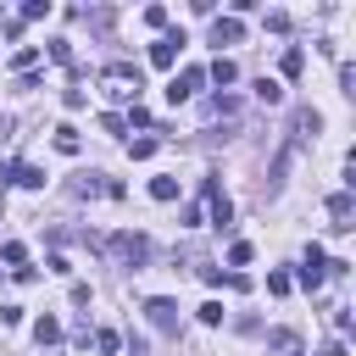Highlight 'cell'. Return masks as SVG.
Here are the masks:
<instances>
[{"label": "cell", "mask_w": 356, "mask_h": 356, "mask_svg": "<svg viewBox=\"0 0 356 356\" xmlns=\"http://www.w3.org/2000/svg\"><path fill=\"white\" fill-rule=\"evenodd\" d=\"M100 250H106L117 267H145V261H150V239H145V234H134V228H128V234H106V239H100Z\"/></svg>", "instance_id": "cell-1"}, {"label": "cell", "mask_w": 356, "mask_h": 356, "mask_svg": "<svg viewBox=\"0 0 356 356\" xmlns=\"http://www.w3.org/2000/svg\"><path fill=\"white\" fill-rule=\"evenodd\" d=\"M317 128H323V117H317L312 106H295V122H289V145H284V150H306V145L317 139Z\"/></svg>", "instance_id": "cell-2"}, {"label": "cell", "mask_w": 356, "mask_h": 356, "mask_svg": "<svg viewBox=\"0 0 356 356\" xmlns=\"http://www.w3.org/2000/svg\"><path fill=\"white\" fill-rule=\"evenodd\" d=\"M67 189H72L78 200H95V195H111V200H117V195H122V184H111L106 172H78V178H72Z\"/></svg>", "instance_id": "cell-3"}, {"label": "cell", "mask_w": 356, "mask_h": 356, "mask_svg": "<svg viewBox=\"0 0 356 356\" xmlns=\"http://www.w3.org/2000/svg\"><path fill=\"white\" fill-rule=\"evenodd\" d=\"M323 278H328V256H323V245H306V256H300V284L317 289Z\"/></svg>", "instance_id": "cell-4"}, {"label": "cell", "mask_w": 356, "mask_h": 356, "mask_svg": "<svg viewBox=\"0 0 356 356\" xmlns=\"http://www.w3.org/2000/svg\"><path fill=\"white\" fill-rule=\"evenodd\" d=\"M200 83H206V67H184V72L167 83V100H172V106H184V100H189Z\"/></svg>", "instance_id": "cell-5"}, {"label": "cell", "mask_w": 356, "mask_h": 356, "mask_svg": "<svg viewBox=\"0 0 356 356\" xmlns=\"http://www.w3.org/2000/svg\"><path fill=\"white\" fill-rule=\"evenodd\" d=\"M328 217H334V228L345 234V228H356L350 217H356V200H350V189H339V195H328Z\"/></svg>", "instance_id": "cell-6"}, {"label": "cell", "mask_w": 356, "mask_h": 356, "mask_svg": "<svg viewBox=\"0 0 356 356\" xmlns=\"http://www.w3.org/2000/svg\"><path fill=\"white\" fill-rule=\"evenodd\" d=\"M145 317H150V323H156V328H161V334H172V328H178V306H172V300H167V295H156V300H150V306H145Z\"/></svg>", "instance_id": "cell-7"}, {"label": "cell", "mask_w": 356, "mask_h": 356, "mask_svg": "<svg viewBox=\"0 0 356 356\" xmlns=\"http://www.w3.org/2000/svg\"><path fill=\"white\" fill-rule=\"evenodd\" d=\"M267 350H273V356H300L306 339H300L295 328H273V334H267Z\"/></svg>", "instance_id": "cell-8"}, {"label": "cell", "mask_w": 356, "mask_h": 356, "mask_svg": "<svg viewBox=\"0 0 356 356\" xmlns=\"http://www.w3.org/2000/svg\"><path fill=\"white\" fill-rule=\"evenodd\" d=\"M239 39H245V22L239 17H217L211 22V44H239Z\"/></svg>", "instance_id": "cell-9"}, {"label": "cell", "mask_w": 356, "mask_h": 356, "mask_svg": "<svg viewBox=\"0 0 356 356\" xmlns=\"http://www.w3.org/2000/svg\"><path fill=\"white\" fill-rule=\"evenodd\" d=\"M178 44H184V33H161V39L150 44V61H156V67H172V61H178Z\"/></svg>", "instance_id": "cell-10"}, {"label": "cell", "mask_w": 356, "mask_h": 356, "mask_svg": "<svg viewBox=\"0 0 356 356\" xmlns=\"http://www.w3.org/2000/svg\"><path fill=\"white\" fill-rule=\"evenodd\" d=\"M106 83H122V89H134V95H139V83H145V78H139V67H134V61H111V67H106Z\"/></svg>", "instance_id": "cell-11"}, {"label": "cell", "mask_w": 356, "mask_h": 356, "mask_svg": "<svg viewBox=\"0 0 356 356\" xmlns=\"http://www.w3.org/2000/svg\"><path fill=\"white\" fill-rule=\"evenodd\" d=\"M200 189H206V200H211V222H217V228H228V222H234V206H228V195H217V184H211V178H206Z\"/></svg>", "instance_id": "cell-12"}, {"label": "cell", "mask_w": 356, "mask_h": 356, "mask_svg": "<svg viewBox=\"0 0 356 356\" xmlns=\"http://www.w3.org/2000/svg\"><path fill=\"white\" fill-rule=\"evenodd\" d=\"M206 78H211V83H222V89H228V83H234V78H239V67H234V61H228V56H217V61H211V67H206Z\"/></svg>", "instance_id": "cell-13"}, {"label": "cell", "mask_w": 356, "mask_h": 356, "mask_svg": "<svg viewBox=\"0 0 356 356\" xmlns=\"http://www.w3.org/2000/svg\"><path fill=\"white\" fill-rule=\"evenodd\" d=\"M11 184H22V189H44V172H39V167H22V161H11Z\"/></svg>", "instance_id": "cell-14"}, {"label": "cell", "mask_w": 356, "mask_h": 356, "mask_svg": "<svg viewBox=\"0 0 356 356\" xmlns=\"http://www.w3.org/2000/svg\"><path fill=\"white\" fill-rule=\"evenodd\" d=\"M256 100H261V106H284V83H278V78H261V83H256Z\"/></svg>", "instance_id": "cell-15"}, {"label": "cell", "mask_w": 356, "mask_h": 356, "mask_svg": "<svg viewBox=\"0 0 356 356\" xmlns=\"http://www.w3.org/2000/svg\"><path fill=\"white\" fill-rule=\"evenodd\" d=\"M0 261H6V267H28V245H22V239H6V245H0Z\"/></svg>", "instance_id": "cell-16"}, {"label": "cell", "mask_w": 356, "mask_h": 356, "mask_svg": "<svg viewBox=\"0 0 356 356\" xmlns=\"http://www.w3.org/2000/svg\"><path fill=\"white\" fill-rule=\"evenodd\" d=\"M33 339H39V345H56V339H61V323H56V317L44 312V317L33 323Z\"/></svg>", "instance_id": "cell-17"}, {"label": "cell", "mask_w": 356, "mask_h": 356, "mask_svg": "<svg viewBox=\"0 0 356 356\" xmlns=\"http://www.w3.org/2000/svg\"><path fill=\"white\" fill-rule=\"evenodd\" d=\"M56 150H61V156H78V128H72V122L56 128Z\"/></svg>", "instance_id": "cell-18"}, {"label": "cell", "mask_w": 356, "mask_h": 356, "mask_svg": "<svg viewBox=\"0 0 356 356\" xmlns=\"http://www.w3.org/2000/svg\"><path fill=\"white\" fill-rule=\"evenodd\" d=\"M178 195V178H150V200H172Z\"/></svg>", "instance_id": "cell-19"}, {"label": "cell", "mask_w": 356, "mask_h": 356, "mask_svg": "<svg viewBox=\"0 0 356 356\" xmlns=\"http://www.w3.org/2000/svg\"><path fill=\"white\" fill-rule=\"evenodd\" d=\"M117 345H122V334H117V328H95V350H106V356H111Z\"/></svg>", "instance_id": "cell-20"}, {"label": "cell", "mask_w": 356, "mask_h": 356, "mask_svg": "<svg viewBox=\"0 0 356 356\" xmlns=\"http://www.w3.org/2000/svg\"><path fill=\"white\" fill-rule=\"evenodd\" d=\"M89 28H111V6H95V11H78Z\"/></svg>", "instance_id": "cell-21"}, {"label": "cell", "mask_w": 356, "mask_h": 356, "mask_svg": "<svg viewBox=\"0 0 356 356\" xmlns=\"http://www.w3.org/2000/svg\"><path fill=\"white\" fill-rule=\"evenodd\" d=\"M300 67H306V56L289 44V50H284V78H300Z\"/></svg>", "instance_id": "cell-22"}, {"label": "cell", "mask_w": 356, "mask_h": 356, "mask_svg": "<svg viewBox=\"0 0 356 356\" xmlns=\"http://www.w3.org/2000/svg\"><path fill=\"white\" fill-rule=\"evenodd\" d=\"M195 317H200V323H206V328H217V323H222V300H206V306H200V312H195Z\"/></svg>", "instance_id": "cell-23"}, {"label": "cell", "mask_w": 356, "mask_h": 356, "mask_svg": "<svg viewBox=\"0 0 356 356\" xmlns=\"http://www.w3.org/2000/svg\"><path fill=\"white\" fill-rule=\"evenodd\" d=\"M39 17H50V0H28L22 6V22H39Z\"/></svg>", "instance_id": "cell-24"}, {"label": "cell", "mask_w": 356, "mask_h": 356, "mask_svg": "<svg viewBox=\"0 0 356 356\" xmlns=\"http://www.w3.org/2000/svg\"><path fill=\"white\" fill-rule=\"evenodd\" d=\"M11 61H17V72H28V67H33V61H39V44H22V50H17V56H11Z\"/></svg>", "instance_id": "cell-25"}, {"label": "cell", "mask_w": 356, "mask_h": 356, "mask_svg": "<svg viewBox=\"0 0 356 356\" xmlns=\"http://www.w3.org/2000/svg\"><path fill=\"white\" fill-rule=\"evenodd\" d=\"M267 289H273V295H289L295 278H289V273H267Z\"/></svg>", "instance_id": "cell-26"}, {"label": "cell", "mask_w": 356, "mask_h": 356, "mask_svg": "<svg viewBox=\"0 0 356 356\" xmlns=\"http://www.w3.org/2000/svg\"><path fill=\"white\" fill-rule=\"evenodd\" d=\"M50 61H72V39H50Z\"/></svg>", "instance_id": "cell-27"}, {"label": "cell", "mask_w": 356, "mask_h": 356, "mask_svg": "<svg viewBox=\"0 0 356 356\" xmlns=\"http://www.w3.org/2000/svg\"><path fill=\"white\" fill-rule=\"evenodd\" d=\"M122 122H128V128H150V111H145V106H128V117H122Z\"/></svg>", "instance_id": "cell-28"}, {"label": "cell", "mask_w": 356, "mask_h": 356, "mask_svg": "<svg viewBox=\"0 0 356 356\" xmlns=\"http://www.w3.org/2000/svg\"><path fill=\"white\" fill-rule=\"evenodd\" d=\"M128 156H134V161H145V156H156V139H134V145H128Z\"/></svg>", "instance_id": "cell-29"}, {"label": "cell", "mask_w": 356, "mask_h": 356, "mask_svg": "<svg viewBox=\"0 0 356 356\" xmlns=\"http://www.w3.org/2000/svg\"><path fill=\"white\" fill-rule=\"evenodd\" d=\"M228 261H234V267H245V261H250V245H245V239H234V245H228Z\"/></svg>", "instance_id": "cell-30"}, {"label": "cell", "mask_w": 356, "mask_h": 356, "mask_svg": "<svg viewBox=\"0 0 356 356\" xmlns=\"http://www.w3.org/2000/svg\"><path fill=\"white\" fill-rule=\"evenodd\" d=\"M145 22L150 28H167V6H145Z\"/></svg>", "instance_id": "cell-31"}, {"label": "cell", "mask_w": 356, "mask_h": 356, "mask_svg": "<svg viewBox=\"0 0 356 356\" xmlns=\"http://www.w3.org/2000/svg\"><path fill=\"white\" fill-rule=\"evenodd\" d=\"M339 89H345V95H356V67H350V61L339 67Z\"/></svg>", "instance_id": "cell-32"}]
</instances>
